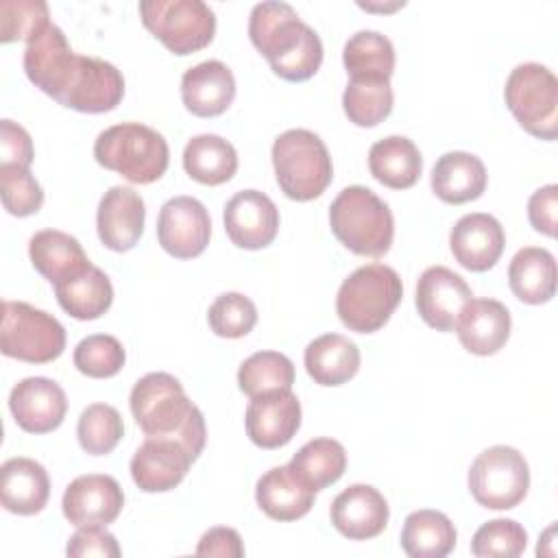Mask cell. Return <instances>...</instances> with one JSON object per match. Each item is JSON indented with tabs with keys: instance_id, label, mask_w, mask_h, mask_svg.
<instances>
[{
	"instance_id": "6da1fadb",
	"label": "cell",
	"mask_w": 558,
	"mask_h": 558,
	"mask_svg": "<svg viewBox=\"0 0 558 558\" xmlns=\"http://www.w3.org/2000/svg\"><path fill=\"white\" fill-rule=\"evenodd\" d=\"M248 37L272 72L286 81L312 78L323 63V41L288 2H259L248 17Z\"/></svg>"
},
{
	"instance_id": "7a4b0ae2",
	"label": "cell",
	"mask_w": 558,
	"mask_h": 558,
	"mask_svg": "<svg viewBox=\"0 0 558 558\" xmlns=\"http://www.w3.org/2000/svg\"><path fill=\"white\" fill-rule=\"evenodd\" d=\"M131 414L146 438H170L196 460L207 429L201 410L187 399L181 381L170 373H148L131 390Z\"/></svg>"
},
{
	"instance_id": "3957f363",
	"label": "cell",
	"mask_w": 558,
	"mask_h": 558,
	"mask_svg": "<svg viewBox=\"0 0 558 558\" xmlns=\"http://www.w3.org/2000/svg\"><path fill=\"white\" fill-rule=\"evenodd\" d=\"M329 225L342 246L364 257H381L395 238L390 207L364 185H349L333 198Z\"/></svg>"
},
{
	"instance_id": "277c9868",
	"label": "cell",
	"mask_w": 558,
	"mask_h": 558,
	"mask_svg": "<svg viewBox=\"0 0 558 558\" xmlns=\"http://www.w3.org/2000/svg\"><path fill=\"white\" fill-rule=\"evenodd\" d=\"M401 296L403 283L395 268L366 264L342 281L336 296V312L347 329L373 333L388 323Z\"/></svg>"
},
{
	"instance_id": "5b68a950",
	"label": "cell",
	"mask_w": 558,
	"mask_h": 558,
	"mask_svg": "<svg viewBox=\"0 0 558 558\" xmlns=\"http://www.w3.org/2000/svg\"><path fill=\"white\" fill-rule=\"evenodd\" d=\"M94 157L102 168L122 174L126 181L146 185L163 177L170 150L155 129L140 122H122L96 137Z\"/></svg>"
},
{
	"instance_id": "8992f818",
	"label": "cell",
	"mask_w": 558,
	"mask_h": 558,
	"mask_svg": "<svg viewBox=\"0 0 558 558\" xmlns=\"http://www.w3.org/2000/svg\"><path fill=\"white\" fill-rule=\"evenodd\" d=\"M272 166L281 192L299 203L318 198L333 179L325 142L307 129H290L275 140Z\"/></svg>"
},
{
	"instance_id": "52a82bcc",
	"label": "cell",
	"mask_w": 558,
	"mask_h": 558,
	"mask_svg": "<svg viewBox=\"0 0 558 558\" xmlns=\"http://www.w3.org/2000/svg\"><path fill=\"white\" fill-rule=\"evenodd\" d=\"M504 98L521 129L541 140L558 135V78L541 63L517 65L504 87Z\"/></svg>"
},
{
	"instance_id": "ba28073f",
	"label": "cell",
	"mask_w": 558,
	"mask_h": 558,
	"mask_svg": "<svg viewBox=\"0 0 558 558\" xmlns=\"http://www.w3.org/2000/svg\"><path fill=\"white\" fill-rule=\"evenodd\" d=\"M65 349V329L48 312L24 301H2L0 351L28 364L57 360Z\"/></svg>"
},
{
	"instance_id": "9c48e42d",
	"label": "cell",
	"mask_w": 558,
	"mask_h": 558,
	"mask_svg": "<svg viewBox=\"0 0 558 558\" xmlns=\"http://www.w3.org/2000/svg\"><path fill=\"white\" fill-rule=\"evenodd\" d=\"M140 15L144 26L181 57L209 46L216 33V15L203 0H144Z\"/></svg>"
},
{
	"instance_id": "30bf717a",
	"label": "cell",
	"mask_w": 558,
	"mask_h": 558,
	"mask_svg": "<svg viewBox=\"0 0 558 558\" xmlns=\"http://www.w3.org/2000/svg\"><path fill=\"white\" fill-rule=\"evenodd\" d=\"M530 488V466L514 447L495 445L484 449L469 469V490L488 510L519 506Z\"/></svg>"
},
{
	"instance_id": "8fae6325",
	"label": "cell",
	"mask_w": 558,
	"mask_h": 558,
	"mask_svg": "<svg viewBox=\"0 0 558 558\" xmlns=\"http://www.w3.org/2000/svg\"><path fill=\"white\" fill-rule=\"evenodd\" d=\"M122 96L124 78L113 63L98 57L76 54L70 74L54 100L81 113H105L116 109Z\"/></svg>"
},
{
	"instance_id": "7c38bea8",
	"label": "cell",
	"mask_w": 558,
	"mask_h": 558,
	"mask_svg": "<svg viewBox=\"0 0 558 558\" xmlns=\"http://www.w3.org/2000/svg\"><path fill=\"white\" fill-rule=\"evenodd\" d=\"M211 235V220L205 205L194 196H174L166 201L157 218V240L166 253L177 259L198 257Z\"/></svg>"
},
{
	"instance_id": "4fadbf2b",
	"label": "cell",
	"mask_w": 558,
	"mask_h": 558,
	"mask_svg": "<svg viewBox=\"0 0 558 558\" xmlns=\"http://www.w3.org/2000/svg\"><path fill=\"white\" fill-rule=\"evenodd\" d=\"M244 425L253 445L279 449L288 445L301 427V403L290 388L251 397Z\"/></svg>"
},
{
	"instance_id": "5bb4252c",
	"label": "cell",
	"mask_w": 558,
	"mask_h": 558,
	"mask_svg": "<svg viewBox=\"0 0 558 558\" xmlns=\"http://www.w3.org/2000/svg\"><path fill=\"white\" fill-rule=\"evenodd\" d=\"M124 506V493L111 475L89 473L72 480L63 493L61 508L65 519L76 525H109Z\"/></svg>"
},
{
	"instance_id": "9a60e30c",
	"label": "cell",
	"mask_w": 558,
	"mask_h": 558,
	"mask_svg": "<svg viewBox=\"0 0 558 558\" xmlns=\"http://www.w3.org/2000/svg\"><path fill=\"white\" fill-rule=\"evenodd\" d=\"M225 231L240 248H264L277 238L279 209L264 192L242 190L225 205Z\"/></svg>"
},
{
	"instance_id": "2e32d148",
	"label": "cell",
	"mask_w": 558,
	"mask_h": 558,
	"mask_svg": "<svg viewBox=\"0 0 558 558\" xmlns=\"http://www.w3.org/2000/svg\"><path fill=\"white\" fill-rule=\"evenodd\" d=\"M473 299L469 283L447 266H429L416 283V310L436 331H453L458 314Z\"/></svg>"
},
{
	"instance_id": "e0dca14e",
	"label": "cell",
	"mask_w": 558,
	"mask_h": 558,
	"mask_svg": "<svg viewBox=\"0 0 558 558\" xmlns=\"http://www.w3.org/2000/svg\"><path fill=\"white\" fill-rule=\"evenodd\" d=\"M9 410L24 432L48 434L63 423L68 399L54 379L26 377L13 386Z\"/></svg>"
},
{
	"instance_id": "ac0fdd59",
	"label": "cell",
	"mask_w": 558,
	"mask_h": 558,
	"mask_svg": "<svg viewBox=\"0 0 558 558\" xmlns=\"http://www.w3.org/2000/svg\"><path fill=\"white\" fill-rule=\"evenodd\" d=\"M144 220L146 207L133 187L113 185L102 194L96 211V229L109 251H131L142 238Z\"/></svg>"
},
{
	"instance_id": "d6986e66",
	"label": "cell",
	"mask_w": 558,
	"mask_h": 558,
	"mask_svg": "<svg viewBox=\"0 0 558 558\" xmlns=\"http://www.w3.org/2000/svg\"><path fill=\"white\" fill-rule=\"evenodd\" d=\"M192 456L170 438H146L131 458V477L144 493H166L183 482Z\"/></svg>"
},
{
	"instance_id": "ffe728a7",
	"label": "cell",
	"mask_w": 558,
	"mask_h": 558,
	"mask_svg": "<svg viewBox=\"0 0 558 558\" xmlns=\"http://www.w3.org/2000/svg\"><path fill=\"white\" fill-rule=\"evenodd\" d=\"M331 523L349 541H368L384 532L390 519L386 497L368 484H353L331 501Z\"/></svg>"
},
{
	"instance_id": "44dd1931",
	"label": "cell",
	"mask_w": 558,
	"mask_h": 558,
	"mask_svg": "<svg viewBox=\"0 0 558 558\" xmlns=\"http://www.w3.org/2000/svg\"><path fill=\"white\" fill-rule=\"evenodd\" d=\"M449 246L456 262L473 272H484L497 264L506 246V233L499 220L490 214H466L462 216L451 233Z\"/></svg>"
},
{
	"instance_id": "7402d4cb",
	"label": "cell",
	"mask_w": 558,
	"mask_h": 558,
	"mask_svg": "<svg viewBox=\"0 0 558 558\" xmlns=\"http://www.w3.org/2000/svg\"><path fill=\"white\" fill-rule=\"evenodd\" d=\"M510 312L497 299H471L456 320L460 344L473 355H493L510 338Z\"/></svg>"
},
{
	"instance_id": "603a6c76",
	"label": "cell",
	"mask_w": 558,
	"mask_h": 558,
	"mask_svg": "<svg viewBox=\"0 0 558 558\" xmlns=\"http://www.w3.org/2000/svg\"><path fill=\"white\" fill-rule=\"evenodd\" d=\"M235 98V78L227 63L209 59L183 72L181 100L198 118H216Z\"/></svg>"
},
{
	"instance_id": "cb8c5ba5",
	"label": "cell",
	"mask_w": 558,
	"mask_h": 558,
	"mask_svg": "<svg viewBox=\"0 0 558 558\" xmlns=\"http://www.w3.org/2000/svg\"><path fill=\"white\" fill-rule=\"evenodd\" d=\"M74 57L76 52L70 48L63 31L57 24H48L26 44L24 72L35 87L54 98L63 87Z\"/></svg>"
},
{
	"instance_id": "d4e9b609",
	"label": "cell",
	"mask_w": 558,
	"mask_h": 558,
	"mask_svg": "<svg viewBox=\"0 0 558 558\" xmlns=\"http://www.w3.org/2000/svg\"><path fill=\"white\" fill-rule=\"evenodd\" d=\"M50 497L46 469L33 458H9L0 469V501L4 510L22 517L37 514Z\"/></svg>"
},
{
	"instance_id": "484cf974",
	"label": "cell",
	"mask_w": 558,
	"mask_h": 558,
	"mask_svg": "<svg viewBox=\"0 0 558 558\" xmlns=\"http://www.w3.org/2000/svg\"><path fill=\"white\" fill-rule=\"evenodd\" d=\"M28 257L33 268L52 286L76 277L92 266L81 242L59 229L37 231L28 242Z\"/></svg>"
},
{
	"instance_id": "4316f807",
	"label": "cell",
	"mask_w": 558,
	"mask_h": 558,
	"mask_svg": "<svg viewBox=\"0 0 558 558\" xmlns=\"http://www.w3.org/2000/svg\"><path fill=\"white\" fill-rule=\"evenodd\" d=\"M486 168L473 153L451 150L438 157L432 168V190L449 205H462L475 201L486 190Z\"/></svg>"
},
{
	"instance_id": "83f0119b",
	"label": "cell",
	"mask_w": 558,
	"mask_h": 558,
	"mask_svg": "<svg viewBox=\"0 0 558 558\" xmlns=\"http://www.w3.org/2000/svg\"><path fill=\"white\" fill-rule=\"evenodd\" d=\"M255 501L275 521H296L314 506V490L307 488L290 466H272L255 486Z\"/></svg>"
},
{
	"instance_id": "f1b7e54d",
	"label": "cell",
	"mask_w": 558,
	"mask_h": 558,
	"mask_svg": "<svg viewBox=\"0 0 558 558\" xmlns=\"http://www.w3.org/2000/svg\"><path fill=\"white\" fill-rule=\"evenodd\" d=\"M556 259L547 248L523 246L508 266V283L512 294L527 303L541 305L556 294Z\"/></svg>"
},
{
	"instance_id": "f546056e",
	"label": "cell",
	"mask_w": 558,
	"mask_h": 558,
	"mask_svg": "<svg viewBox=\"0 0 558 558\" xmlns=\"http://www.w3.org/2000/svg\"><path fill=\"white\" fill-rule=\"evenodd\" d=\"M305 371L318 386H340L360 371V349L340 333H325L305 347Z\"/></svg>"
},
{
	"instance_id": "4dcf8cb0",
	"label": "cell",
	"mask_w": 558,
	"mask_h": 558,
	"mask_svg": "<svg viewBox=\"0 0 558 558\" xmlns=\"http://www.w3.org/2000/svg\"><path fill=\"white\" fill-rule=\"evenodd\" d=\"M368 170L386 187L408 190L423 170V157L416 144L403 135H388L368 150Z\"/></svg>"
},
{
	"instance_id": "1f68e13d",
	"label": "cell",
	"mask_w": 558,
	"mask_h": 558,
	"mask_svg": "<svg viewBox=\"0 0 558 558\" xmlns=\"http://www.w3.org/2000/svg\"><path fill=\"white\" fill-rule=\"evenodd\" d=\"M54 294L61 310L76 320H96L113 303V286L94 264L81 275L57 283Z\"/></svg>"
},
{
	"instance_id": "d6a6232c",
	"label": "cell",
	"mask_w": 558,
	"mask_h": 558,
	"mask_svg": "<svg viewBox=\"0 0 558 558\" xmlns=\"http://www.w3.org/2000/svg\"><path fill=\"white\" fill-rule=\"evenodd\" d=\"M458 532L451 519L438 510H414L401 530V549L410 558H442L456 547Z\"/></svg>"
},
{
	"instance_id": "836d02e7",
	"label": "cell",
	"mask_w": 558,
	"mask_h": 558,
	"mask_svg": "<svg viewBox=\"0 0 558 558\" xmlns=\"http://www.w3.org/2000/svg\"><path fill=\"white\" fill-rule=\"evenodd\" d=\"M183 168L190 179L203 185L227 183L238 170V153L231 142L220 135H194L183 150Z\"/></svg>"
},
{
	"instance_id": "e575fe53",
	"label": "cell",
	"mask_w": 558,
	"mask_h": 558,
	"mask_svg": "<svg viewBox=\"0 0 558 558\" xmlns=\"http://www.w3.org/2000/svg\"><path fill=\"white\" fill-rule=\"evenodd\" d=\"M290 471L314 493L338 482L347 469V451L333 438L305 442L288 462Z\"/></svg>"
},
{
	"instance_id": "d590c367",
	"label": "cell",
	"mask_w": 558,
	"mask_h": 558,
	"mask_svg": "<svg viewBox=\"0 0 558 558\" xmlns=\"http://www.w3.org/2000/svg\"><path fill=\"white\" fill-rule=\"evenodd\" d=\"M342 63L351 78H388L395 72L392 41L377 31H357L342 50Z\"/></svg>"
},
{
	"instance_id": "8d00e7d4",
	"label": "cell",
	"mask_w": 558,
	"mask_h": 558,
	"mask_svg": "<svg viewBox=\"0 0 558 558\" xmlns=\"http://www.w3.org/2000/svg\"><path fill=\"white\" fill-rule=\"evenodd\" d=\"M392 87L388 78H349L342 94V109L355 126H375L392 111Z\"/></svg>"
},
{
	"instance_id": "74e56055",
	"label": "cell",
	"mask_w": 558,
	"mask_h": 558,
	"mask_svg": "<svg viewBox=\"0 0 558 558\" xmlns=\"http://www.w3.org/2000/svg\"><path fill=\"white\" fill-rule=\"evenodd\" d=\"M294 364L279 351H257L248 355L238 371V386L244 395L257 397L270 390L292 388Z\"/></svg>"
},
{
	"instance_id": "f35d334b",
	"label": "cell",
	"mask_w": 558,
	"mask_h": 558,
	"mask_svg": "<svg viewBox=\"0 0 558 558\" xmlns=\"http://www.w3.org/2000/svg\"><path fill=\"white\" fill-rule=\"evenodd\" d=\"M124 423L120 412L109 403H92L87 405L76 423L78 445L85 453L107 456L122 440Z\"/></svg>"
},
{
	"instance_id": "ab89813d",
	"label": "cell",
	"mask_w": 558,
	"mask_h": 558,
	"mask_svg": "<svg viewBox=\"0 0 558 558\" xmlns=\"http://www.w3.org/2000/svg\"><path fill=\"white\" fill-rule=\"evenodd\" d=\"M126 353L122 342L109 333H92L74 349V366L94 379H107L122 371Z\"/></svg>"
},
{
	"instance_id": "60d3db41",
	"label": "cell",
	"mask_w": 558,
	"mask_h": 558,
	"mask_svg": "<svg viewBox=\"0 0 558 558\" xmlns=\"http://www.w3.org/2000/svg\"><path fill=\"white\" fill-rule=\"evenodd\" d=\"M527 532L512 519H493L484 523L471 541V554L480 558H517L525 551Z\"/></svg>"
},
{
	"instance_id": "b9f144b4",
	"label": "cell",
	"mask_w": 558,
	"mask_h": 558,
	"mask_svg": "<svg viewBox=\"0 0 558 558\" xmlns=\"http://www.w3.org/2000/svg\"><path fill=\"white\" fill-rule=\"evenodd\" d=\"M48 24V4L44 0H2L0 2V41L26 44L37 37Z\"/></svg>"
},
{
	"instance_id": "7bdbcfd3",
	"label": "cell",
	"mask_w": 558,
	"mask_h": 558,
	"mask_svg": "<svg viewBox=\"0 0 558 558\" xmlns=\"http://www.w3.org/2000/svg\"><path fill=\"white\" fill-rule=\"evenodd\" d=\"M207 320L216 336L242 338L255 327L257 307L242 292H225L209 305Z\"/></svg>"
},
{
	"instance_id": "ee69618b",
	"label": "cell",
	"mask_w": 558,
	"mask_h": 558,
	"mask_svg": "<svg viewBox=\"0 0 558 558\" xmlns=\"http://www.w3.org/2000/svg\"><path fill=\"white\" fill-rule=\"evenodd\" d=\"M2 205L11 216H33L44 205V190L28 168L0 166Z\"/></svg>"
},
{
	"instance_id": "f6af8a7d",
	"label": "cell",
	"mask_w": 558,
	"mask_h": 558,
	"mask_svg": "<svg viewBox=\"0 0 558 558\" xmlns=\"http://www.w3.org/2000/svg\"><path fill=\"white\" fill-rule=\"evenodd\" d=\"M65 554L72 558H118L122 554L116 536L105 530V525H85L78 527L68 541Z\"/></svg>"
},
{
	"instance_id": "bcb514c9",
	"label": "cell",
	"mask_w": 558,
	"mask_h": 558,
	"mask_svg": "<svg viewBox=\"0 0 558 558\" xmlns=\"http://www.w3.org/2000/svg\"><path fill=\"white\" fill-rule=\"evenodd\" d=\"M33 140L24 126L13 120L0 122V166L31 168L33 163Z\"/></svg>"
},
{
	"instance_id": "7dc6e473",
	"label": "cell",
	"mask_w": 558,
	"mask_h": 558,
	"mask_svg": "<svg viewBox=\"0 0 558 558\" xmlns=\"http://www.w3.org/2000/svg\"><path fill=\"white\" fill-rule=\"evenodd\" d=\"M556 209H558V185L549 183L545 187H538L527 201L530 225L538 233L554 238L556 235Z\"/></svg>"
},
{
	"instance_id": "c3c4849f",
	"label": "cell",
	"mask_w": 558,
	"mask_h": 558,
	"mask_svg": "<svg viewBox=\"0 0 558 558\" xmlns=\"http://www.w3.org/2000/svg\"><path fill=\"white\" fill-rule=\"evenodd\" d=\"M198 556H222V558H242L244 556V545L233 527H211L207 530L198 545H196Z\"/></svg>"
}]
</instances>
